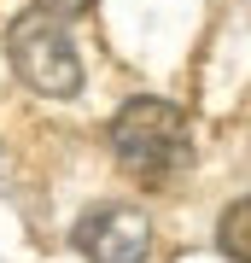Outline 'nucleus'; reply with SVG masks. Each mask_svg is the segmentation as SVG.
I'll return each mask as SVG.
<instances>
[{"instance_id": "f257e3e1", "label": "nucleus", "mask_w": 251, "mask_h": 263, "mask_svg": "<svg viewBox=\"0 0 251 263\" xmlns=\"http://www.w3.org/2000/svg\"><path fill=\"white\" fill-rule=\"evenodd\" d=\"M111 152L117 164L129 170L134 181H169L176 170H187L193 158V129H187V111L169 100L140 94L111 117Z\"/></svg>"}, {"instance_id": "20e7f679", "label": "nucleus", "mask_w": 251, "mask_h": 263, "mask_svg": "<svg viewBox=\"0 0 251 263\" xmlns=\"http://www.w3.org/2000/svg\"><path fill=\"white\" fill-rule=\"evenodd\" d=\"M216 246H222L234 263H251V193L234 199V205L216 216Z\"/></svg>"}, {"instance_id": "f03ea898", "label": "nucleus", "mask_w": 251, "mask_h": 263, "mask_svg": "<svg viewBox=\"0 0 251 263\" xmlns=\"http://www.w3.org/2000/svg\"><path fill=\"white\" fill-rule=\"evenodd\" d=\"M6 59L41 100H76L82 94V53H76L65 18H53L47 6H29L6 24Z\"/></svg>"}, {"instance_id": "39448f33", "label": "nucleus", "mask_w": 251, "mask_h": 263, "mask_svg": "<svg viewBox=\"0 0 251 263\" xmlns=\"http://www.w3.org/2000/svg\"><path fill=\"white\" fill-rule=\"evenodd\" d=\"M47 12H53V18H76V12H88L93 0H41Z\"/></svg>"}, {"instance_id": "7ed1b4c3", "label": "nucleus", "mask_w": 251, "mask_h": 263, "mask_svg": "<svg viewBox=\"0 0 251 263\" xmlns=\"http://www.w3.org/2000/svg\"><path fill=\"white\" fill-rule=\"evenodd\" d=\"M76 252L88 263H146L152 257V222L134 205H93L70 228Z\"/></svg>"}]
</instances>
